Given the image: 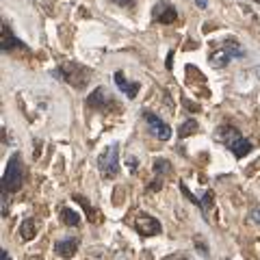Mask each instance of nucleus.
Masks as SVG:
<instances>
[{
	"label": "nucleus",
	"mask_w": 260,
	"mask_h": 260,
	"mask_svg": "<svg viewBox=\"0 0 260 260\" xmlns=\"http://www.w3.org/2000/svg\"><path fill=\"white\" fill-rule=\"evenodd\" d=\"M195 130H198V121H195V119H186L184 124H180V128H178V135H180V139H184V137H191Z\"/></svg>",
	"instance_id": "nucleus-16"
},
{
	"label": "nucleus",
	"mask_w": 260,
	"mask_h": 260,
	"mask_svg": "<svg viewBox=\"0 0 260 260\" xmlns=\"http://www.w3.org/2000/svg\"><path fill=\"white\" fill-rule=\"evenodd\" d=\"M221 48H225V50L230 52L232 56H245V50H243V48L239 46L237 39H228V42L221 44Z\"/></svg>",
	"instance_id": "nucleus-17"
},
{
	"label": "nucleus",
	"mask_w": 260,
	"mask_h": 260,
	"mask_svg": "<svg viewBox=\"0 0 260 260\" xmlns=\"http://www.w3.org/2000/svg\"><path fill=\"white\" fill-rule=\"evenodd\" d=\"M135 230L139 232L141 237H156V234H160L162 228L152 215L141 213V215H137V219H135Z\"/></svg>",
	"instance_id": "nucleus-7"
},
{
	"label": "nucleus",
	"mask_w": 260,
	"mask_h": 260,
	"mask_svg": "<svg viewBox=\"0 0 260 260\" xmlns=\"http://www.w3.org/2000/svg\"><path fill=\"white\" fill-rule=\"evenodd\" d=\"M128 169L130 172H137V158L135 156H128Z\"/></svg>",
	"instance_id": "nucleus-22"
},
{
	"label": "nucleus",
	"mask_w": 260,
	"mask_h": 260,
	"mask_svg": "<svg viewBox=\"0 0 260 260\" xmlns=\"http://www.w3.org/2000/svg\"><path fill=\"white\" fill-rule=\"evenodd\" d=\"M54 251L61 258H72L78 251V239H63L54 245Z\"/></svg>",
	"instance_id": "nucleus-9"
},
{
	"label": "nucleus",
	"mask_w": 260,
	"mask_h": 260,
	"mask_svg": "<svg viewBox=\"0 0 260 260\" xmlns=\"http://www.w3.org/2000/svg\"><path fill=\"white\" fill-rule=\"evenodd\" d=\"M0 35H3V52L13 50V48H22V42L18 37H13V32H11V28H9V24H7V22H3Z\"/></svg>",
	"instance_id": "nucleus-10"
},
{
	"label": "nucleus",
	"mask_w": 260,
	"mask_h": 260,
	"mask_svg": "<svg viewBox=\"0 0 260 260\" xmlns=\"http://www.w3.org/2000/svg\"><path fill=\"white\" fill-rule=\"evenodd\" d=\"M56 76H61L65 83H70L76 89H85L87 83H89V70L83 68V65L74 63V61H63L61 68L56 70Z\"/></svg>",
	"instance_id": "nucleus-3"
},
{
	"label": "nucleus",
	"mask_w": 260,
	"mask_h": 260,
	"mask_svg": "<svg viewBox=\"0 0 260 260\" xmlns=\"http://www.w3.org/2000/svg\"><path fill=\"white\" fill-rule=\"evenodd\" d=\"M251 219H254V221H258V223H260V210H251Z\"/></svg>",
	"instance_id": "nucleus-25"
},
{
	"label": "nucleus",
	"mask_w": 260,
	"mask_h": 260,
	"mask_svg": "<svg viewBox=\"0 0 260 260\" xmlns=\"http://www.w3.org/2000/svg\"><path fill=\"white\" fill-rule=\"evenodd\" d=\"M72 200H74L76 202V204H80V206H83L85 208V213H87V219H89V221H91V223H95V221H100V210H95L91 204H89V202H87V198H83V195H74V198H72Z\"/></svg>",
	"instance_id": "nucleus-12"
},
{
	"label": "nucleus",
	"mask_w": 260,
	"mask_h": 260,
	"mask_svg": "<svg viewBox=\"0 0 260 260\" xmlns=\"http://www.w3.org/2000/svg\"><path fill=\"white\" fill-rule=\"evenodd\" d=\"M24 184V165H22V156L13 154L7 162L5 169V178H3V189L7 193H18Z\"/></svg>",
	"instance_id": "nucleus-2"
},
{
	"label": "nucleus",
	"mask_w": 260,
	"mask_h": 260,
	"mask_svg": "<svg viewBox=\"0 0 260 260\" xmlns=\"http://www.w3.org/2000/svg\"><path fill=\"white\" fill-rule=\"evenodd\" d=\"M160 186H162V180H160V178L156 176V178H154V182H152V186H150V189H152V191H158Z\"/></svg>",
	"instance_id": "nucleus-23"
},
{
	"label": "nucleus",
	"mask_w": 260,
	"mask_h": 260,
	"mask_svg": "<svg viewBox=\"0 0 260 260\" xmlns=\"http://www.w3.org/2000/svg\"><path fill=\"white\" fill-rule=\"evenodd\" d=\"M169 160H165V158H156V162H154V172H156V176L160 178L162 174H167L169 172Z\"/></svg>",
	"instance_id": "nucleus-18"
},
{
	"label": "nucleus",
	"mask_w": 260,
	"mask_h": 260,
	"mask_svg": "<svg viewBox=\"0 0 260 260\" xmlns=\"http://www.w3.org/2000/svg\"><path fill=\"white\" fill-rule=\"evenodd\" d=\"M0 260H11V258H9V251H7V249H0Z\"/></svg>",
	"instance_id": "nucleus-24"
},
{
	"label": "nucleus",
	"mask_w": 260,
	"mask_h": 260,
	"mask_svg": "<svg viewBox=\"0 0 260 260\" xmlns=\"http://www.w3.org/2000/svg\"><path fill=\"white\" fill-rule=\"evenodd\" d=\"M180 191H182V193L186 195V198H189V200L193 202V204H198V206H200V200H198V198H195V195H193V193H191L189 189H186V184H180Z\"/></svg>",
	"instance_id": "nucleus-20"
},
{
	"label": "nucleus",
	"mask_w": 260,
	"mask_h": 260,
	"mask_svg": "<svg viewBox=\"0 0 260 260\" xmlns=\"http://www.w3.org/2000/svg\"><path fill=\"white\" fill-rule=\"evenodd\" d=\"M61 219H63V223L65 225H70V228H76L78 223H80V215L78 213H74L72 208H61Z\"/></svg>",
	"instance_id": "nucleus-14"
},
{
	"label": "nucleus",
	"mask_w": 260,
	"mask_h": 260,
	"mask_svg": "<svg viewBox=\"0 0 260 260\" xmlns=\"http://www.w3.org/2000/svg\"><path fill=\"white\" fill-rule=\"evenodd\" d=\"M200 208L204 210V213H208V210L213 208V191H210V189L204 193V198L200 200Z\"/></svg>",
	"instance_id": "nucleus-19"
},
{
	"label": "nucleus",
	"mask_w": 260,
	"mask_h": 260,
	"mask_svg": "<svg viewBox=\"0 0 260 260\" xmlns=\"http://www.w3.org/2000/svg\"><path fill=\"white\" fill-rule=\"evenodd\" d=\"M195 5L202 7V9H206V7H208V0H195Z\"/></svg>",
	"instance_id": "nucleus-26"
},
{
	"label": "nucleus",
	"mask_w": 260,
	"mask_h": 260,
	"mask_svg": "<svg viewBox=\"0 0 260 260\" xmlns=\"http://www.w3.org/2000/svg\"><path fill=\"white\" fill-rule=\"evenodd\" d=\"M20 234H22V239H24V241L35 239V234H37L35 221H32V219H26V221H22V225H20Z\"/></svg>",
	"instance_id": "nucleus-15"
},
{
	"label": "nucleus",
	"mask_w": 260,
	"mask_h": 260,
	"mask_svg": "<svg viewBox=\"0 0 260 260\" xmlns=\"http://www.w3.org/2000/svg\"><path fill=\"white\" fill-rule=\"evenodd\" d=\"M115 85L124 91L128 98H135L137 93H139V89H141V85L139 83H128L126 80V76L121 74V72H115Z\"/></svg>",
	"instance_id": "nucleus-11"
},
{
	"label": "nucleus",
	"mask_w": 260,
	"mask_h": 260,
	"mask_svg": "<svg viewBox=\"0 0 260 260\" xmlns=\"http://www.w3.org/2000/svg\"><path fill=\"white\" fill-rule=\"evenodd\" d=\"M152 18L158 24H174L178 20V11L172 3H158L152 9Z\"/></svg>",
	"instance_id": "nucleus-8"
},
{
	"label": "nucleus",
	"mask_w": 260,
	"mask_h": 260,
	"mask_svg": "<svg viewBox=\"0 0 260 260\" xmlns=\"http://www.w3.org/2000/svg\"><path fill=\"white\" fill-rule=\"evenodd\" d=\"M143 119L148 121V130L150 133L156 137V139H160V141H169L172 139V128H169L165 121H162L156 113H152V111H145L143 113Z\"/></svg>",
	"instance_id": "nucleus-6"
},
{
	"label": "nucleus",
	"mask_w": 260,
	"mask_h": 260,
	"mask_svg": "<svg viewBox=\"0 0 260 260\" xmlns=\"http://www.w3.org/2000/svg\"><path fill=\"white\" fill-rule=\"evenodd\" d=\"M215 137H217V141H221L237 158L247 156V154L251 152V143H249L234 126H219L217 133H215Z\"/></svg>",
	"instance_id": "nucleus-1"
},
{
	"label": "nucleus",
	"mask_w": 260,
	"mask_h": 260,
	"mask_svg": "<svg viewBox=\"0 0 260 260\" xmlns=\"http://www.w3.org/2000/svg\"><path fill=\"white\" fill-rule=\"evenodd\" d=\"M230 59H232V54L228 52L225 48H221V46L217 48V52L210 54V63H213L215 68H225V65L230 63Z\"/></svg>",
	"instance_id": "nucleus-13"
},
{
	"label": "nucleus",
	"mask_w": 260,
	"mask_h": 260,
	"mask_svg": "<svg viewBox=\"0 0 260 260\" xmlns=\"http://www.w3.org/2000/svg\"><path fill=\"white\" fill-rule=\"evenodd\" d=\"M98 169L104 178H115L119 172V145L113 143L98 156Z\"/></svg>",
	"instance_id": "nucleus-4"
},
{
	"label": "nucleus",
	"mask_w": 260,
	"mask_h": 260,
	"mask_svg": "<svg viewBox=\"0 0 260 260\" xmlns=\"http://www.w3.org/2000/svg\"><path fill=\"white\" fill-rule=\"evenodd\" d=\"M87 104L91 109L100 111V113H111L113 109H117V102L107 93V89H104V87H98L95 91L87 98Z\"/></svg>",
	"instance_id": "nucleus-5"
},
{
	"label": "nucleus",
	"mask_w": 260,
	"mask_h": 260,
	"mask_svg": "<svg viewBox=\"0 0 260 260\" xmlns=\"http://www.w3.org/2000/svg\"><path fill=\"white\" fill-rule=\"evenodd\" d=\"M113 3L119 5V7H133V5L137 3V0H113Z\"/></svg>",
	"instance_id": "nucleus-21"
},
{
	"label": "nucleus",
	"mask_w": 260,
	"mask_h": 260,
	"mask_svg": "<svg viewBox=\"0 0 260 260\" xmlns=\"http://www.w3.org/2000/svg\"><path fill=\"white\" fill-rule=\"evenodd\" d=\"M167 260H189V258H182V256H172V258H167Z\"/></svg>",
	"instance_id": "nucleus-27"
},
{
	"label": "nucleus",
	"mask_w": 260,
	"mask_h": 260,
	"mask_svg": "<svg viewBox=\"0 0 260 260\" xmlns=\"http://www.w3.org/2000/svg\"><path fill=\"white\" fill-rule=\"evenodd\" d=\"M256 3H260V0H256Z\"/></svg>",
	"instance_id": "nucleus-28"
}]
</instances>
